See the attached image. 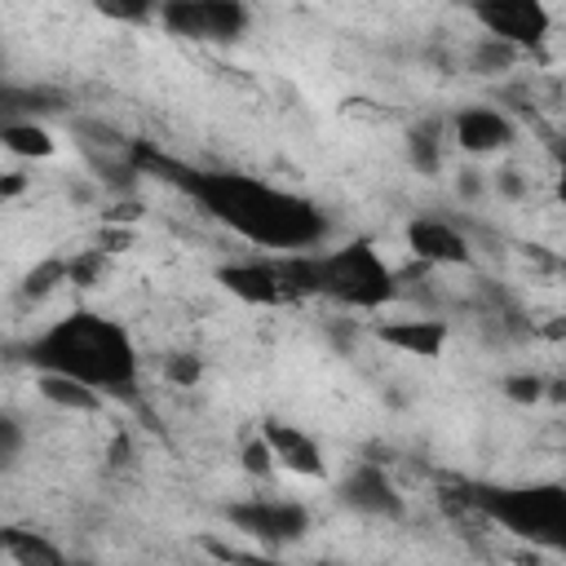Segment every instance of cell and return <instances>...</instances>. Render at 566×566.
<instances>
[{"mask_svg":"<svg viewBox=\"0 0 566 566\" xmlns=\"http://www.w3.org/2000/svg\"><path fill=\"white\" fill-rule=\"evenodd\" d=\"M133 164H155L159 172H168V181H177L203 212H212L221 226H230L234 234L261 243V248H279V252H305L323 239L327 221L323 212L279 186H265L256 177L243 172H199L186 164H168L142 146H128Z\"/></svg>","mask_w":566,"mask_h":566,"instance_id":"cell-1","label":"cell"},{"mask_svg":"<svg viewBox=\"0 0 566 566\" xmlns=\"http://www.w3.org/2000/svg\"><path fill=\"white\" fill-rule=\"evenodd\" d=\"M31 363L40 371L75 376V380L93 385L97 394L128 389L137 380V345H133V336L115 318L93 314V310H71L53 327H44L31 340Z\"/></svg>","mask_w":566,"mask_h":566,"instance_id":"cell-2","label":"cell"},{"mask_svg":"<svg viewBox=\"0 0 566 566\" xmlns=\"http://www.w3.org/2000/svg\"><path fill=\"white\" fill-rule=\"evenodd\" d=\"M279 279L292 292H318L349 310H380L398 296V279L376 243L354 239L336 252H287L279 261Z\"/></svg>","mask_w":566,"mask_h":566,"instance_id":"cell-3","label":"cell"},{"mask_svg":"<svg viewBox=\"0 0 566 566\" xmlns=\"http://www.w3.org/2000/svg\"><path fill=\"white\" fill-rule=\"evenodd\" d=\"M491 522L522 539H548L557 544L566 535V486L535 482V486H478L469 495Z\"/></svg>","mask_w":566,"mask_h":566,"instance_id":"cell-4","label":"cell"},{"mask_svg":"<svg viewBox=\"0 0 566 566\" xmlns=\"http://www.w3.org/2000/svg\"><path fill=\"white\" fill-rule=\"evenodd\" d=\"M159 22L181 40H239L248 27L243 0H159Z\"/></svg>","mask_w":566,"mask_h":566,"instance_id":"cell-5","label":"cell"},{"mask_svg":"<svg viewBox=\"0 0 566 566\" xmlns=\"http://www.w3.org/2000/svg\"><path fill=\"white\" fill-rule=\"evenodd\" d=\"M226 522L239 535H248V539H256L265 548L296 544L310 531V513L296 500H239V504L226 509Z\"/></svg>","mask_w":566,"mask_h":566,"instance_id":"cell-6","label":"cell"},{"mask_svg":"<svg viewBox=\"0 0 566 566\" xmlns=\"http://www.w3.org/2000/svg\"><path fill=\"white\" fill-rule=\"evenodd\" d=\"M473 18L482 22L486 35L513 49H535L553 27V13L544 0H473Z\"/></svg>","mask_w":566,"mask_h":566,"instance_id":"cell-7","label":"cell"},{"mask_svg":"<svg viewBox=\"0 0 566 566\" xmlns=\"http://www.w3.org/2000/svg\"><path fill=\"white\" fill-rule=\"evenodd\" d=\"M407 248L424 261V265H469V239L442 221V217H416L407 226Z\"/></svg>","mask_w":566,"mask_h":566,"instance_id":"cell-8","label":"cell"},{"mask_svg":"<svg viewBox=\"0 0 566 566\" xmlns=\"http://www.w3.org/2000/svg\"><path fill=\"white\" fill-rule=\"evenodd\" d=\"M261 438L270 442L274 464H283L287 473H296V478H323V473H327V464H323V447H318L301 424L265 420V424H261Z\"/></svg>","mask_w":566,"mask_h":566,"instance_id":"cell-9","label":"cell"},{"mask_svg":"<svg viewBox=\"0 0 566 566\" xmlns=\"http://www.w3.org/2000/svg\"><path fill=\"white\" fill-rule=\"evenodd\" d=\"M340 500L367 517H402V495L389 482V473L380 464H358L345 482H340Z\"/></svg>","mask_w":566,"mask_h":566,"instance_id":"cell-10","label":"cell"},{"mask_svg":"<svg viewBox=\"0 0 566 566\" xmlns=\"http://www.w3.org/2000/svg\"><path fill=\"white\" fill-rule=\"evenodd\" d=\"M455 142L469 155H495L513 146V119L491 106H464L455 115Z\"/></svg>","mask_w":566,"mask_h":566,"instance_id":"cell-11","label":"cell"},{"mask_svg":"<svg viewBox=\"0 0 566 566\" xmlns=\"http://www.w3.org/2000/svg\"><path fill=\"white\" fill-rule=\"evenodd\" d=\"M217 283L248 301V305H279L287 296L283 279H279V265H265V261H234V265H221L217 270Z\"/></svg>","mask_w":566,"mask_h":566,"instance_id":"cell-12","label":"cell"},{"mask_svg":"<svg viewBox=\"0 0 566 566\" xmlns=\"http://www.w3.org/2000/svg\"><path fill=\"white\" fill-rule=\"evenodd\" d=\"M376 336L402 354H416V358H438L447 349V323L442 318H394V323H380Z\"/></svg>","mask_w":566,"mask_h":566,"instance_id":"cell-13","label":"cell"},{"mask_svg":"<svg viewBox=\"0 0 566 566\" xmlns=\"http://www.w3.org/2000/svg\"><path fill=\"white\" fill-rule=\"evenodd\" d=\"M53 111H62V93L40 88V84H9V80H0V124L40 119V115H53Z\"/></svg>","mask_w":566,"mask_h":566,"instance_id":"cell-14","label":"cell"},{"mask_svg":"<svg viewBox=\"0 0 566 566\" xmlns=\"http://www.w3.org/2000/svg\"><path fill=\"white\" fill-rule=\"evenodd\" d=\"M40 394H44V402H53V407H66V411H97L102 407V394L93 389V385H84V380H75V376H62V371H40Z\"/></svg>","mask_w":566,"mask_h":566,"instance_id":"cell-15","label":"cell"},{"mask_svg":"<svg viewBox=\"0 0 566 566\" xmlns=\"http://www.w3.org/2000/svg\"><path fill=\"white\" fill-rule=\"evenodd\" d=\"M0 146L18 159H49L57 150L53 133L35 119H13V124H0Z\"/></svg>","mask_w":566,"mask_h":566,"instance_id":"cell-16","label":"cell"},{"mask_svg":"<svg viewBox=\"0 0 566 566\" xmlns=\"http://www.w3.org/2000/svg\"><path fill=\"white\" fill-rule=\"evenodd\" d=\"M0 553H9L22 566H35V562L53 566V562H62V548L49 544V539H40L35 531H0Z\"/></svg>","mask_w":566,"mask_h":566,"instance_id":"cell-17","label":"cell"},{"mask_svg":"<svg viewBox=\"0 0 566 566\" xmlns=\"http://www.w3.org/2000/svg\"><path fill=\"white\" fill-rule=\"evenodd\" d=\"M93 9L124 27H146L159 13V0H93Z\"/></svg>","mask_w":566,"mask_h":566,"instance_id":"cell-18","label":"cell"},{"mask_svg":"<svg viewBox=\"0 0 566 566\" xmlns=\"http://www.w3.org/2000/svg\"><path fill=\"white\" fill-rule=\"evenodd\" d=\"M513 57H517L513 44H504V40H495V35H482L478 49H473V71H478V75H495V71H509Z\"/></svg>","mask_w":566,"mask_h":566,"instance_id":"cell-19","label":"cell"},{"mask_svg":"<svg viewBox=\"0 0 566 566\" xmlns=\"http://www.w3.org/2000/svg\"><path fill=\"white\" fill-rule=\"evenodd\" d=\"M407 159H411V168L424 172V177H433V172L442 168V146H438L433 128H420V133L407 137Z\"/></svg>","mask_w":566,"mask_h":566,"instance_id":"cell-20","label":"cell"},{"mask_svg":"<svg viewBox=\"0 0 566 566\" xmlns=\"http://www.w3.org/2000/svg\"><path fill=\"white\" fill-rule=\"evenodd\" d=\"M102 270H106V252H102V248H88V252H80V256L66 261V283H75V287H93Z\"/></svg>","mask_w":566,"mask_h":566,"instance_id":"cell-21","label":"cell"},{"mask_svg":"<svg viewBox=\"0 0 566 566\" xmlns=\"http://www.w3.org/2000/svg\"><path fill=\"white\" fill-rule=\"evenodd\" d=\"M57 283H66V261H44V265H35L27 279H22V296H49Z\"/></svg>","mask_w":566,"mask_h":566,"instance_id":"cell-22","label":"cell"},{"mask_svg":"<svg viewBox=\"0 0 566 566\" xmlns=\"http://www.w3.org/2000/svg\"><path fill=\"white\" fill-rule=\"evenodd\" d=\"M199 376H203V363H199V354H190V349H181V354H168L164 358V380H172V385H199Z\"/></svg>","mask_w":566,"mask_h":566,"instance_id":"cell-23","label":"cell"},{"mask_svg":"<svg viewBox=\"0 0 566 566\" xmlns=\"http://www.w3.org/2000/svg\"><path fill=\"white\" fill-rule=\"evenodd\" d=\"M243 469L252 473V478H270V469H274V451H270V442L256 433L252 442H243Z\"/></svg>","mask_w":566,"mask_h":566,"instance_id":"cell-24","label":"cell"},{"mask_svg":"<svg viewBox=\"0 0 566 566\" xmlns=\"http://www.w3.org/2000/svg\"><path fill=\"white\" fill-rule=\"evenodd\" d=\"M504 394H509L513 402H539V398H544V376L517 371V376H509V380H504Z\"/></svg>","mask_w":566,"mask_h":566,"instance_id":"cell-25","label":"cell"},{"mask_svg":"<svg viewBox=\"0 0 566 566\" xmlns=\"http://www.w3.org/2000/svg\"><path fill=\"white\" fill-rule=\"evenodd\" d=\"M22 455V424L0 411V469H9Z\"/></svg>","mask_w":566,"mask_h":566,"instance_id":"cell-26","label":"cell"},{"mask_svg":"<svg viewBox=\"0 0 566 566\" xmlns=\"http://www.w3.org/2000/svg\"><path fill=\"white\" fill-rule=\"evenodd\" d=\"M128 243H133V234H128V230H115V226H111V221H106V230H102V234H97V248H102V252H106V256H111V252H124V248H128Z\"/></svg>","mask_w":566,"mask_h":566,"instance_id":"cell-27","label":"cell"},{"mask_svg":"<svg viewBox=\"0 0 566 566\" xmlns=\"http://www.w3.org/2000/svg\"><path fill=\"white\" fill-rule=\"evenodd\" d=\"M27 190V172H0V199H18Z\"/></svg>","mask_w":566,"mask_h":566,"instance_id":"cell-28","label":"cell"},{"mask_svg":"<svg viewBox=\"0 0 566 566\" xmlns=\"http://www.w3.org/2000/svg\"><path fill=\"white\" fill-rule=\"evenodd\" d=\"M500 190H504V195H522V181H517V172H500Z\"/></svg>","mask_w":566,"mask_h":566,"instance_id":"cell-29","label":"cell"},{"mask_svg":"<svg viewBox=\"0 0 566 566\" xmlns=\"http://www.w3.org/2000/svg\"><path fill=\"white\" fill-rule=\"evenodd\" d=\"M0 66H4V53H0Z\"/></svg>","mask_w":566,"mask_h":566,"instance_id":"cell-30","label":"cell"}]
</instances>
